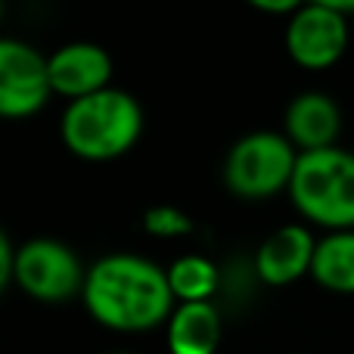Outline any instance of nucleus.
<instances>
[{"label": "nucleus", "mask_w": 354, "mask_h": 354, "mask_svg": "<svg viewBox=\"0 0 354 354\" xmlns=\"http://www.w3.org/2000/svg\"><path fill=\"white\" fill-rule=\"evenodd\" d=\"M283 134L299 153L339 147L336 140L342 134V109L330 93L301 91L289 100L286 112H283Z\"/></svg>", "instance_id": "nucleus-10"}, {"label": "nucleus", "mask_w": 354, "mask_h": 354, "mask_svg": "<svg viewBox=\"0 0 354 354\" xmlns=\"http://www.w3.org/2000/svg\"><path fill=\"white\" fill-rule=\"evenodd\" d=\"M143 106L122 87H106L84 100L66 103L59 140L75 159L112 162L128 156L143 137Z\"/></svg>", "instance_id": "nucleus-2"}, {"label": "nucleus", "mask_w": 354, "mask_h": 354, "mask_svg": "<svg viewBox=\"0 0 354 354\" xmlns=\"http://www.w3.org/2000/svg\"><path fill=\"white\" fill-rule=\"evenodd\" d=\"M16 249L19 245L10 239V233H0V289L12 286V274H16Z\"/></svg>", "instance_id": "nucleus-15"}, {"label": "nucleus", "mask_w": 354, "mask_h": 354, "mask_svg": "<svg viewBox=\"0 0 354 354\" xmlns=\"http://www.w3.org/2000/svg\"><path fill=\"white\" fill-rule=\"evenodd\" d=\"M314 252H317V236L308 224H283L270 230L258 243L252 255V277L264 286H292V283L311 277Z\"/></svg>", "instance_id": "nucleus-8"}, {"label": "nucleus", "mask_w": 354, "mask_h": 354, "mask_svg": "<svg viewBox=\"0 0 354 354\" xmlns=\"http://www.w3.org/2000/svg\"><path fill=\"white\" fill-rule=\"evenodd\" d=\"M255 6L258 10H264V12H274V16H292L295 10H299V0H280V3H268V0H255Z\"/></svg>", "instance_id": "nucleus-16"}, {"label": "nucleus", "mask_w": 354, "mask_h": 354, "mask_svg": "<svg viewBox=\"0 0 354 354\" xmlns=\"http://www.w3.org/2000/svg\"><path fill=\"white\" fill-rule=\"evenodd\" d=\"M81 305L103 330L140 336L165 330L177 301L162 264L137 252H109L87 264Z\"/></svg>", "instance_id": "nucleus-1"}, {"label": "nucleus", "mask_w": 354, "mask_h": 354, "mask_svg": "<svg viewBox=\"0 0 354 354\" xmlns=\"http://www.w3.org/2000/svg\"><path fill=\"white\" fill-rule=\"evenodd\" d=\"M143 230L156 239H183L196 230L193 218L171 202H159L143 212Z\"/></svg>", "instance_id": "nucleus-14"}, {"label": "nucleus", "mask_w": 354, "mask_h": 354, "mask_svg": "<svg viewBox=\"0 0 354 354\" xmlns=\"http://www.w3.org/2000/svg\"><path fill=\"white\" fill-rule=\"evenodd\" d=\"M286 196L301 221L324 233L354 230V153L345 147L301 153Z\"/></svg>", "instance_id": "nucleus-3"}, {"label": "nucleus", "mask_w": 354, "mask_h": 354, "mask_svg": "<svg viewBox=\"0 0 354 354\" xmlns=\"http://www.w3.org/2000/svg\"><path fill=\"white\" fill-rule=\"evenodd\" d=\"M311 280L326 292L354 295V230H333L317 236Z\"/></svg>", "instance_id": "nucleus-12"}, {"label": "nucleus", "mask_w": 354, "mask_h": 354, "mask_svg": "<svg viewBox=\"0 0 354 354\" xmlns=\"http://www.w3.org/2000/svg\"><path fill=\"white\" fill-rule=\"evenodd\" d=\"M109 354H128V351H109Z\"/></svg>", "instance_id": "nucleus-17"}, {"label": "nucleus", "mask_w": 354, "mask_h": 354, "mask_svg": "<svg viewBox=\"0 0 354 354\" xmlns=\"http://www.w3.org/2000/svg\"><path fill=\"white\" fill-rule=\"evenodd\" d=\"M87 268L68 243L53 236H35L19 243L12 286L41 305H66L81 299Z\"/></svg>", "instance_id": "nucleus-5"}, {"label": "nucleus", "mask_w": 354, "mask_h": 354, "mask_svg": "<svg viewBox=\"0 0 354 354\" xmlns=\"http://www.w3.org/2000/svg\"><path fill=\"white\" fill-rule=\"evenodd\" d=\"M224 339V320L214 301L177 305L165 324L168 354H218Z\"/></svg>", "instance_id": "nucleus-11"}, {"label": "nucleus", "mask_w": 354, "mask_h": 354, "mask_svg": "<svg viewBox=\"0 0 354 354\" xmlns=\"http://www.w3.org/2000/svg\"><path fill=\"white\" fill-rule=\"evenodd\" d=\"M168 283L177 305H196V301H214V295L224 286V274L208 255L187 252L168 264Z\"/></svg>", "instance_id": "nucleus-13"}, {"label": "nucleus", "mask_w": 354, "mask_h": 354, "mask_svg": "<svg viewBox=\"0 0 354 354\" xmlns=\"http://www.w3.org/2000/svg\"><path fill=\"white\" fill-rule=\"evenodd\" d=\"M351 41L348 16L333 0H314L301 3L283 28V47L286 56L299 68L324 72L333 68L345 56Z\"/></svg>", "instance_id": "nucleus-6"}, {"label": "nucleus", "mask_w": 354, "mask_h": 354, "mask_svg": "<svg viewBox=\"0 0 354 354\" xmlns=\"http://www.w3.org/2000/svg\"><path fill=\"white\" fill-rule=\"evenodd\" d=\"M299 156L283 131H249L227 149L221 177L236 199L264 202L277 193H289Z\"/></svg>", "instance_id": "nucleus-4"}, {"label": "nucleus", "mask_w": 354, "mask_h": 354, "mask_svg": "<svg viewBox=\"0 0 354 354\" xmlns=\"http://www.w3.org/2000/svg\"><path fill=\"white\" fill-rule=\"evenodd\" d=\"M50 56L35 44L3 37L0 41V115L31 118L50 103Z\"/></svg>", "instance_id": "nucleus-7"}, {"label": "nucleus", "mask_w": 354, "mask_h": 354, "mask_svg": "<svg viewBox=\"0 0 354 354\" xmlns=\"http://www.w3.org/2000/svg\"><path fill=\"white\" fill-rule=\"evenodd\" d=\"M112 56L93 41H68L50 53V84L66 103L112 87Z\"/></svg>", "instance_id": "nucleus-9"}]
</instances>
